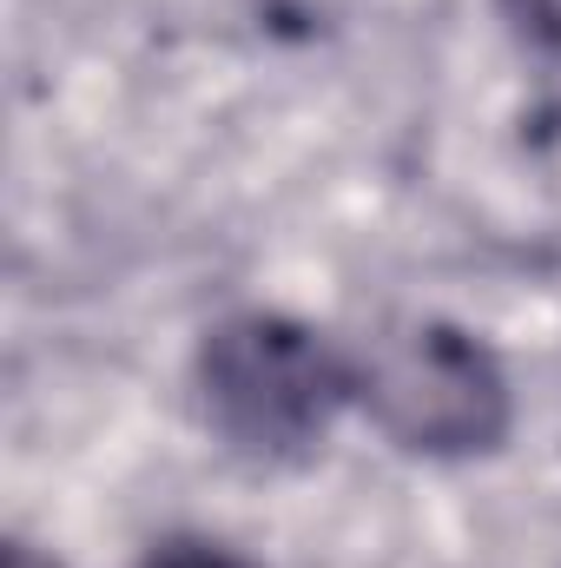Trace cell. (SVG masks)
Returning a JSON list of instances; mask_svg holds the SVG:
<instances>
[{"mask_svg":"<svg viewBox=\"0 0 561 568\" xmlns=\"http://www.w3.org/2000/svg\"><path fill=\"white\" fill-rule=\"evenodd\" d=\"M350 377L290 317H225L198 351V397L212 429L245 456H304L344 404Z\"/></svg>","mask_w":561,"mask_h":568,"instance_id":"obj_1","label":"cell"},{"mask_svg":"<svg viewBox=\"0 0 561 568\" xmlns=\"http://www.w3.org/2000/svg\"><path fill=\"white\" fill-rule=\"evenodd\" d=\"M357 397L370 424L417 456H476L509 429V384L496 357L449 324L384 337L357 371Z\"/></svg>","mask_w":561,"mask_h":568,"instance_id":"obj_2","label":"cell"},{"mask_svg":"<svg viewBox=\"0 0 561 568\" xmlns=\"http://www.w3.org/2000/svg\"><path fill=\"white\" fill-rule=\"evenodd\" d=\"M145 568H252V562H238L225 549H205V542H172V549H159Z\"/></svg>","mask_w":561,"mask_h":568,"instance_id":"obj_3","label":"cell"},{"mask_svg":"<svg viewBox=\"0 0 561 568\" xmlns=\"http://www.w3.org/2000/svg\"><path fill=\"white\" fill-rule=\"evenodd\" d=\"M509 13H516L542 47H561V0H509Z\"/></svg>","mask_w":561,"mask_h":568,"instance_id":"obj_4","label":"cell"},{"mask_svg":"<svg viewBox=\"0 0 561 568\" xmlns=\"http://www.w3.org/2000/svg\"><path fill=\"white\" fill-rule=\"evenodd\" d=\"M7 568H53V562H40L33 549H13V556H7Z\"/></svg>","mask_w":561,"mask_h":568,"instance_id":"obj_5","label":"cell"}]
</instances>
